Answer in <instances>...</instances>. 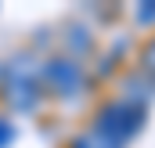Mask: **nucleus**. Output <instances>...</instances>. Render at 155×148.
<instances>
[{
  "label": "nucleus",
  "mask_w": 155,
  "mask_h": 148,
  "mask_svg": "<svg viewBox=\"0 0 155 148\" xmlns=\"http://www.w3.org/2000/svg\"><path fill=\"white\" fill-rule=\"evenodd\" d=\"M141 116L144 112L137 109V105H130V101H116V105H105L101 109V119H97V134H105V137H112V141H126V137H134L137 130H141Z\"/></svg>",
  "instance_id": "nucleus-1"
},
{
  "label": "nucleus",
  "mask_w": 155,
  "mask_h": 148,
  "mask_svg": "<svg viewBox=\"0 0 155 148\" xmlns=\"http://www.w3.org/2000/svg\"><path fill=\"white\" fill-rule=\"evenodd\" d=\"M43 79H47V87L58 90V94H76L79 83H83V72H79L76 62H69V58H54V62H47Z\"/></svg>",
  "instance_id": "nucleus-2"
},
{
  "label": "nucleus",
  "mask_w": 155,
  "mask_h": 148,
  "mask_svg": "<svg viewBox=\"0 0 155 148\" xmlns=\"http://www.w3.org/2000/svg\"><path fill=\"white\" fill-rule=\"evenodd\" d=\"M72 148H123V145L112 141V137H105V134H97V130H90V134H83Z\"/></svg>",
  "instance_id": "nucleus-3"
},
{
  "label": "nucleus",
  "mask_w": 155,
  "mask_h": 148,
  "mask_svg": "<svg viewBox=\"0 0 155 148\" xmlns=\"http://www.w3.org/2000/svg\"><path fill=\"white\" fill-rule=\"evenodd\" d=\"M137 22H155V4H148V7L137 11Z\"/></svg>",
  "instance_id": "nucleus-4"
},
{
  "label": "nucleus",
  "mask_w": 155,
  "mask_h": 148,
  "mask_svg": "<svg viewBox=\"0 0 155 148\" xmlns=\"http://www.w3.org/2000/svg\"><path fill=\"white\" fill-rule=\"evenodd\" d=\"M144 65H148V69L155 72V40L148 43V51H144Z\"/></svg>",
  "instance_id": "nucleus-5"
},
{
  "label": "nucleus",
  "mask_w": 155,
  "mask_h": 148,
  "mask_svg": "<svg viewBox=\"0 0 155 148\" xmlns=\"http://www.w3.org/2000/svg\"><path fill=\"white\" fill-rule=\"evenodd\" d=\"M7 141H11V126H7V123H4V119H0V148L7 145Z\"/></svg>",
  "instance_id": "nucleus-6"
}]
</instances>
